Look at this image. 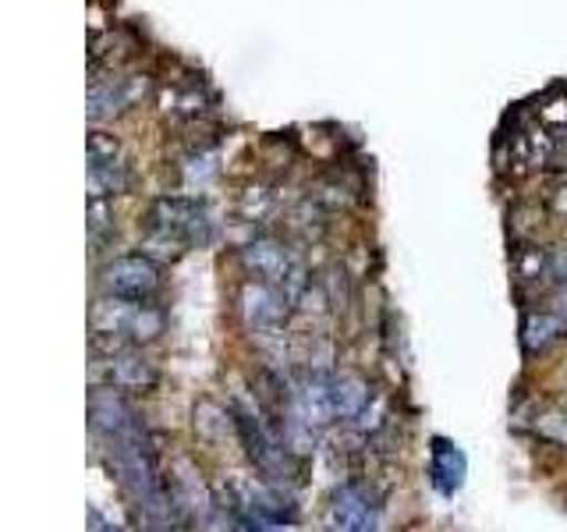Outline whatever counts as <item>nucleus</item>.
Wrapping results in <instances>:
<instances>
[{
    "mask_svg": "<svg viewBox=\"0 0 567 532\" xmlns=\"http://www.w3.org/2000/svg\"><path fill=\"white\" fill-rule=\"evenodd\" d=\"M230 419H235L241 448H245L248 461L259 469V475L274 487H288L298 466H295V454L288 443H284V437H277V430H270V426L262 422V416L248 412V408H241L238 401H230Z\"/></svg>",
    "mask_w": 567,
    "mask_h": 532,
    "instance_id": "7ed1b4c3",
    "label": "nucleus"
},
{
    "mask_svg": "<svg viewBox=\"0 0 567 532\" xmlns=\"http://www.w3.org/2000/svg\"><path fill=\"white\" fill-rule=\"evenodd\" d=\"M546 274L554 277L560 288H567V245H557L546 253Z\"/></svg>",
    "mask_w": 567,
    "mask_h": 532,
    "instance_id": "2eb2a0df",
    "label": "nucleus"
},
{
    "mask_svg": "<svg viewBox=\"0 0 567 532\" xmlns=\"http://www.w3.org/2000/svg\"><path fill=\"white\" fill-rule=\"evenodd\" d=\"M138 231L150 259H177L188 248H203L213 242V221L206 213V203L188 200V195H159V200H153L150 209L142 213Z\"/></svg>",
    "mask_w": 567,
    "mask_h": 532,
    "instance_id": "f257e3e1",
    "label": "nucleus"
},
{
    "mask_svg": "<svg viewBox=\"0 0 567 532\" xmlns=\"http://www.w3.org/2000/svg\"><path fill=\"white\" fill-rule=\"evenodd\" d=\"M564 330H567V319L557 316L554 309L525 313V319H522V348H525V355L546 351L554 341H560Z\"/></svg>",
    "mask_w": 567,
    "mask_h": 532,
    "instance_id": "9b49d317",
    "label": "nucleus"
},
{
    "mask_svg": "<svg viewBox=\"0 0 567 532\" xmlns=\"http://www.w3.org/2000/svg\"><path fill=\"white\" fill-rule=\"evenodd\" d=\"M164 277H159V263L150 259L146 253L132 256H114L100 266V288L103 295L114 298H132V301H150Z\"/></svg>",
    "mask_w": 567,
    "mask_h": 532,
    "instance_id": "20e7f679",
    "label": "nucleus"
},
{
    "mask_svg": "<svg viewBox=\"0 0 567 532\" xmlns=\"http://www.w3.org/2000/svg\"><path fill=\"white\" fill-rule=\"evenodd\" d=\"M319 532H380V504L365 487L348 483L333 493L327 525Z\"/></svg>",
    "mask_w": 567,
    "mask_h": 532,
    "instance_id": "0eeeda50",
    "label": "nucleus"
},
{
    "mask_svg": "<svg viewBox=\"0 0 567 532\" xmlns=\"http://www.w3.org/2000/svg\"><path fill=\"white\" fill-rule=\"evenodd\" d=\"M114 231L111 224V206H106V200H96V195H89V238H93V245H100L106 235Z\"/></svg>",
    "mask_w": 567,
    "mask_h": 532,
    "instance_id": "4468645a",
    "label": "nucleus"
},
{
    "mask_svg": "<svg viewBox=\"0 0 567 532\" xmlns=\"http://www.w3.org/2000/svg\"><path fill=\"white\" fill-rule=\"evenodd\" d=\"M167 327L164 309H156L153 301H132L103 295L93 306V351L96 355H117L138 348L146 341H156Z\"/></svg>",
    "mask_w": 567,
    "mask_h": 532,
    "instance_id": "f03ea898",
    "label": "nucleus"
},
{
    "mask_svg": "<svg viewBox=\"0 0 567 532\" xmlns=\"http://www.w3.org/2000/svg\"><path fill=\"white\" fill-rule=\"evenodd\" d=\"M85 160H89V167L117 164V160H121L117 139H114V135H106V132H89V142H85Z\"/></svg>",
    "mask_w": 567,
    "mask_h": 532,
    "instance_id": "ddd939ff",
    "label": "nucleus"
},
{
    "mask_svg": "<svg viewBox=\"0 0 567 532\" xmlns=\"http://www.w3.org/2000/svg\"><path fill=\"white\" fill-rule=\"evenodd\" d=\"M85 416H89V430H93V437H100L103 443L142 430V419L132 408V401L114 387H93V390H89Z\"/></svg>",
    "mask_w": 567,
    "mask_h": 532,
    "instance_id": "423d86ee",
    "label": "nucleus"
},
{
    "mask_svg": "<svg viewBox=\"0 0 567 532\" xmlns=\"http://www.w3.org/2000/svg\"><path fill=\"white\" fill-rule=\"evenodd\" d=\"M241 266L248 274H256V280H266V284H284L298 259L291 256V248L284 245L280 238H252L248 245H241Z\"/></svg>",
    "mask_w": 567,
    "mask_h": 532,
    "instance_id": "1a4fd4ad",
    "label": "nucleus"
},
{
    "mask_svg": "<svg viewBox=\"0 0 567 532\" xmlns=\"http://www.w3.org/2000/svg\"><path fill=\"white\" fill-rule=\"evenodd\" d=\"M132 103L128 79H93L89 85V121H106Z\"/></svg>",
    "mask_w": 567,
    "mask_h": 532,
    "instance_id": "f8f14e48",
    "label": "nucleus"
},
{
    "mask_svg": "<svg viewBox=\"0 0 567 532\" xmlns=\"http://www.w3.org/2000/svg\"><path fill=\"white\" fill-rule=\"evenodd\" d=\"M93 380L96 387H114L121 395H150L159 383V369L142 351L128 348L117 355H100L93 366Z\"/></svg>",
    "mask_w": 567,
    "mask_h": 532,
    "instance_id": "39448f33",
    "label": "nucleus"
},
{
    "mask_svg": "<svg viewBox=\"0 0 567 532\" xmlns=\"http://www.w3.org/2000/svg\"><path fill=\"white\" fill-rule=\"evenodd\" d=\"M89 532H117V525H114V522H106L96 508H89Z\"/></svg>",
    "mask_w": 567,
    "mask_h": 532,
    "instance_id": "dca6fc26",
    "label": "nucleus"
},
{
    "mask_svg": "<svg viewBox=\"0 0 567 532\" xmlns=\"http://www.w3.org/2000/svg\"><path fill=\"white\" fill-rule=\"evenodd\" d=\"M465 475H468V461L461 454V448L447 437H433V448H430V479L433 487L443 497H454L461 487H465Z\"/></svg>",
    "mask_w": 567,
    "mask_h": 532,
    "instance_id": "9d476101",
    "label": "nucleus"
},
{
    "mask_svg": "<svg viewBox=\"0 0 567 532\" xmlns=\"http://www.w3.org/2000/svg\"><path fill=\"white\" fill-rule=\"evenodd\" d=\"M288 306H291L288 295H284L277 284H266V280H248L238 295V313L245 319V327L256 334L280 330L284 316H288Z\"/></svg>",
    "mask_w": 567,
    "mask_h": 532,
    "instance_id": "6e6552de",
    "label": "nucleus"
}]
</instances>
